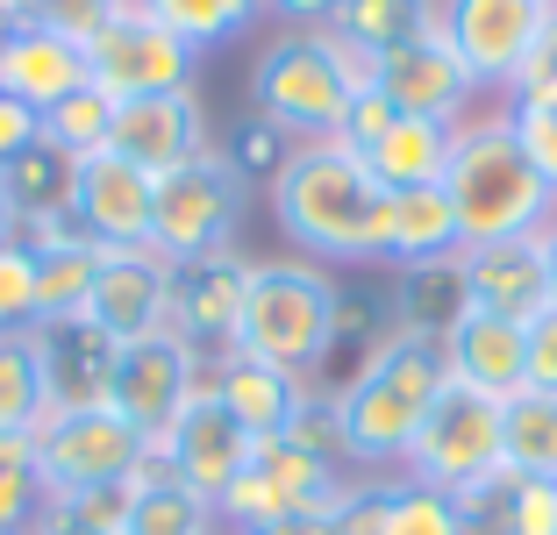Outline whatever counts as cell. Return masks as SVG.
Returning a JSON list of instances; mask_svg holds the SVG:
<instances>
[{"mask_svg":"<svg viewBox=\"0 0 557 535\" xmlns=\"http://www.w3.org/2000/svg\"><path fill=\"white\" fill-rule=\"evenodd\" d=\"M264 200H272V222L294 244V258L379 264V250H386V186L336 136L329 144H294V158L278 164Z\"/></svg>","mask_w":557,"mask_h":535,"instance_id":"obj_1","label":"cell"},{"mask_svg":"<svg viewBox=\"0 0 557 535\" xmlns=\"http://www.w3.org/2000/svg\"><path fill=\"white\" fill-rule=\"evenodd\" d=\"M450 386V364H443V343L429 336H394L364 357L344 386H322L329 407H336V436H344V464H364V471H408L414 457V436H422L429 407L443 400Z\"/></svg>","mask_w":557,"mask_h":535,"instance_id":"obj_2","label":"cell"},{"mask_svg":"<svg viewBox=\"0 0 557 535\" xmlns=\"http://www.w3.org/2000/svg\"><path fill=\"white\" fill-rule=\"evenodd\" d=\"M443 194L458 214L465 244H508V236H543L557 222V194L536 178V164L515 144V114L508 100L472 122H458V144H450V172H443Z\"/></svg>","mask_w":557,"mask_h":535,"instance_id":"obj_3","label":"cell"},{"mask_svg":"<svg viewBox=\"0 0 557 535\" xmlns=\"http://www.w3.org/2000/svg\"><path fill=\"white\" fill-rule=\"evenodd\" d=\"M358 94L364 65L336 43V29H278L250 65V114L294 144H329Z\"/></svg>","mask_w":557,"mask_h":535,"instance_id":"obj_4","label":"cell"},{"mask_svg":"<svg viewBox=\"0 0 557 535\" xmlns=\"http://www.w3.org/2000/svg\"><path fill=\"white\" fill-rule=\"evenodd\" d=\"M329 328H336V272H329V264H314V258H250L236 357H258V364H278V372L322 386Z\"/></svg>","mask_w":557,"mask_h":535,"instance_id":"obj_5","label":"cell"},{"mask_svg":"<svg viewBox=\"0 0 557 535\" xmlns=\"http://www.w3.org/2000/svg\"><path fill=\"white\" fill-rule=\"evenodd\" d=\"M508 471V443H500V400L472 386H443V400L429 407L422 436H414V457H408V478L414 486H436L450 500H472L486 493L493 478Z\"/></svg>","mask_w":557,"mask_h":535,"instance_id":"obj_6","label":"cell"},{"mask_svg":"<svg viewBox=\"0 0 557 535\" xmlns=\"http://www.w3.org/2000/svg\"><path fill=\"white\" fill-rule=\"evenodd\" d=\"M250 208V178L236 172L222 150H200L194 164L158 178V208H150V250H164L172 264L200 258V250L236 244V222Z\"/></svg>","mask_w":557,"mask_h":535,"instance_id":"obj_7","label":"cell"},{"mask_svg":"<svg viewBox=\"0 0 557 535\" xmlns=\"http://www.w3.org/2000/svg\"><path fill=\"white\" fill-rule=\"evenodd\" d=\"M350 478H336L329 457H314L308 443L294 436H264L250 450V464L236 471V486L214 500L222 528L244 535V528H264V521H286V514H329V507L344 500Z\"/></svg>","mask_w":557,"mask_h":535,"instance_id":"obj_8","label":"cell"},{"mask_svg":"<svg viewBox=\"0 0 557 535\" xmlns=\"http://www.w3.org/2000/svg\"><path fill=\"white\" fill-rule=\"evenodd\" d=\"M36 457H44V486L50 500L72 493H100V486H129L144 471L150 443L122 422L115 407H65L36 428Z\"/></svg>","mask_w":557,"mask_h":535,"instance_id":"obj_9","label":"cell"},{"mask_svg":"<svg viewBox=\"0 0 557 535\" xmlns=\"http://www.w3.org/2000/svg\"><path fill=\"white\" fill-rule=\"evenodd\" d=\"M86 72L108 100H150V94H186L200 79V50L186 36H172L164 22H150L144 8H122L108 29L86 36Z\"/></svg>","mask_w":557,"mask_h":535,"instance_id":"obj_10","label":"cell"},{"mask_svg":"<svg viewBox=\"0 0 557 535\" xmlns=\"http://www.w3.org/2000/svg\"><path fill=\"white\" fill-rule=\"evenodd\" d=\"M200 372H208V357H200L186 336H172V328H164V336H144V343H122L108 407H115L150 450H164V436L180 428V414L200 393Z\"/></svg>","mask_w":557,"mask_h":535,"instance_id":"obj_11","label":"cell"},{"mask_svg":"<svg viewBox=\"0 0 557 535\" xmlns=\"http://www.w3.org/2000/svg\"><path fill=\"white\" fill-rule=\"evenodd\" d=\"M364 79H372V94L386 100L394 114H414V122H472L479 94L486 86L472 79V65H465L458 50H450V36H422V43H400L386 50V58H372L364 65Z\"/></svg>","mask_w":557,"mask_h":535,"instance_id":"obj_12","label":"cell"},{"mask_svg":"<svg viewBox=\"0 0 557 535\" xmlns=\"http://www.w3.org/2000/svg\"><path fill=\"white\" fill-rule=\"evenodd\" d=\"M543 22H550V0H443L436 29L450 36V50L472 65L486 94H508L522 58L536 50Z\"/></svg>","mask_w":557,"mask_h":535,"instance_id":"obj_13","label":"cell"},{"mask_svg":"<svg viewBox=\"0 0 557 535\" xmlns=\"http://www.w3.org/2000/svg\"><path fill=\"white\" fill-rule=\"evenodd\" d=\"M150 208H158V178L144 164L115 158V150L79 158V172H72V222H79L86 244L144 250L150 244Z\"/></svg>","mask_w":557,"mask_h":535,"instance_id":"obj_14","label":"cell"},{"mask_svg":"<svg viewBox=\"0 0 557 535\" xmlns=\"http://www.w3.org/2000/svg\"><path fill=\"white\" fill-rule=\"evenodd\" d=\"M244 286L250 258L236 244L200 250V258L172 264V336H186L200 357L236 350V322H244Z\"/></svg>","mask_w":557,"mask_h":535,"instance_id":"obj_15","label":"cell"},{"mask_svg":"<svg viewBox=\"0 0 557 535\" xmlns=\"http://www.w3.org/2000/svg\"><path fill=\"white\" fill-rule=\"evenodd\" d=\"M458 278H465V308H493V314H515V322H536L557 300L550 228L543 236H508V244H465Z\"/></svg>","mask_w":557,"mask_h":535,"instance_id":"obj_16","label":"cell"},{"mask_svg":"<svg viewBox=\"0 0 557 535\" xmlns=\"http://www.w3.org/2000/svg\"><path fill=\"white\" fill-rule=\"evenodd\" d=\"M108 150L144 164L150 178H164V172H180V164H194L200 150H214L208 108H200L194 86H186V94H150V100H115V136H108Z\"/></svg>","mask_w":557,"mask_h":535,"instance_id":"obj_17","label":"cell"},{"mask_svg":"<svg viewBox=\"0 0 557 535\" xmlns=\"http://www.w3.org/2000/svg\"><path fill=\"white\" fill-rule=\"evenodd\" d=\"M100 328L115 343H144V336H164L172 328V258L164 250H108L94 278V300H86Z\"/></svg>","mask_w":557,"mask_h":535,"instance_id":"obj_18","label":"cell"},{"mask_svg":"<svg viewBox=\"0 0 557 535\" xmlns=\"http://www.w3.org/2000/svg\"><path fill=\"white\" fill-rule=\"evenodd\" d=\"M443 364H450L458 386L508 407L515 393H529V322L493 314V308H465L450 322V336H443Z\"/></svg>","mask_w":557,"mask_h":535,"instance_id":"obj_19","label":"cell"},{"mask_svg":"<svg viewBox=\"0 0 557 535\" xmlns=\"http://www.w3.org/2000/svg\"><path fill=\"white\" fill-rule=\"evenodd\" d=\"M200 386L230 407V414H236V422H244L258 443H264V436H294V422L314 407V393H322L314 378H294V372H278V364H258V357H236V350L208 357Z\"/></svg>","mask_w":557,"mask_h":535,"instance_id":"obj_20","label":"cell"},{"mask_svg":"<svg viewBox=\"0 0 557 535\" xmlns=\"http://www.w3.org/2000/svg\"><path fill=\"white\" fill-rule=\"evenodd\" d=\"M36 357H44V386H50V414L65 407H108L115 386V357L122 343L94 322V314H65V322H36Z\"/></svg>","mask_w":557,"mask_h":535,"instance_id":"obj_21","label":"cell"},{"mask_svg":"<svg viewBox=\"0 0 557 535\" xmlns=\"http://www.w3.org/2000/svg\"><path fill=\"white\" fill-rule=\"evenodd\" d=\"M250 450H258V436H250L244 422H236L230 407L214 400L208 386L194 393V407H186L180 414V428H172V436H164V464L180 471L186 486L194 493H208V500H222V493L236 486V471L250 464Z\"/></svg>","mask_w":557,"mask_h":535,"instance_id":"obj_22","label":"cell"},{"mask_svg":"<svg viewBox=\"0 0 557 535\" xmlns=\"http://www.w3.org/2000/svg\"><path fill=\"white\" fill-rule=\"evenodd\" d=\"M79 86H94L86 72V43L58 36L50 22H15V29H0V94H15L22 108H58L72 100Z\"/></svg>","mask_w":557,"mask_h":535,"instance_id":"obj_23","label":"cell"},{"mask_svg":"<svg viewBox=\"0 0 557 535\" xmlns=\"http://www.w3.org/2000/svg\"><path fill=\"white\" fill-rule=\"evenodd\" d=\"M122 535H222V514H214L208 493H194L180 471L150 450L144 471H136V486H129Z\"/></svg>","mask_w":557,"mask_h":535,"instance_id":"obj_24","label":"cell"},{"mask_svg":"<svg viewBox=\"0 0 557 535\" xmlns=\"http://www.w3.org/2000/svg\"><path fill=\"white\" fill-rule=\"evenodd\" d=\"M458 214H450V194L443 186H400L386 194V250L379 264L400 272V264H429V258H458Z\"/></svg>","mask_w":557,"mask_h":535,"instance_id":"obj_25","label":"cell"},{"mask_svg":"<svg viewBox=\"0 0 557 535\" xmlns=\"http://www.w3.org/2000/svg\"><path fill=\"white\" fill-rule=\"evenodd\" d=\"M450 144H458L450 122H414V114H394L386 136H372L358 158H364V172H372L386 194H400V186H443V172H450Z\"/></svg>","mask_w":557,"mask_h":535,"instance_id":"obj_26","label":"cell"},{"mask_svg":"<svg viewBox=\"0 0 557 535\" xmlns=\"http://www.w3.org/2000/svg\"><path fill=\"white\" fill-rule=\"evenodd\" d=\"M443 22V0H344L336 8V43L358 58V65H372V58H386V50L400 43H422V36H436Z\"/></svg>","mask_w":557,"mask_h":535,"instance_id":"obj_27","label":"cell"},{"mask_svg":"<svg viewBox=\"0 0 557 535\" xmlns=\"http://www.w3.org/2000/svg\"><path fill=\"white\" fill-rule=\"evenodd\" d=\"M386 300H394V328L443 343V336H450V322L465 314V278H458V258L400 264V272L386 278Z\"/></svg>","mask_w":557,"mask_h":535,"instance_id":"obj_28","label":"cell"},{"mask_svg":"<svg viewBox=\"0 0 557 535\" xmlns=\"http://www.w3.org/2000/svg\"><path fill=\"white\" fill-rule=\"evenodd\" d=\"M100 264H108V250H100V244H86V236H65V244L36 250V308H44V322L86 314Z\"/></svg>","mask_w":557,"mask_h":535,"instance_id":"obj_29","label":"cell"},{"mask_svg":"<svg viewBox=\"0 0 557 535\" xmlns=\"http://www.w3.org/2000/svg\"><path fill=\"white\" fill-rule=\"evenodd\" d=\"M150 22H164L172 36H186L194 50H214V43H236L244 29H258L272 8L264 0H136Z\"/></svg>","mask_w":557,"mask_h":535,"instance_id":"obj_30","label":"cell"},{"mask_svg":"<svg viewBox=\"0 0 557 535\" xmlns=\"http://www.w3.org/2000/svg\"><path fill=\"white\" fill-rule=\"evenodd\" d=\"M500 443H508V471L557 478V393H515L500 407Z\"/></svg>","mask_w":557,"mask_h":535,"instance_id":"obj_31","label":"cell"},{"mask_svg":"<svg viewBox=\"0 0 557 535\" xmlns=\"http://www.w3.org/2000/svg\"><path fill=\"white\" fill-rule=\"evenodd\" d=\"M50 422V386H44V357L36 336H0V428H36Z\"/></svg>","mask_w":557,"mask_h":535,"instance_id":"obj_32","label":"cell"},{"mask_svg":"<svg viewBox=\"0 0 557 535\" xmlns=\"http://www.w3.org/2000/svg\"><path fill=\"white\" fill-rule=\"evenodd\" d=\"M50 507V486H44V457H36V436L22 428H0V528L29 535Z\"/></svg>","mask_w":557,"mask_h":535,"instance_id":"obj_33","label":"cell"},{"mask_svg":"<svg viewBox=\"0 0 557 535\" xmlns=\"http://www.w3.org/2000/svg\"><path fill=\"white\" fill-rule=\"evenodd\" d=\"M108 136H115V100L100 94V86H79L72 100H58V108H44V144L58 150V158H100L108 150Z\"/></svg>","mask_w":557,"mask_h":535,"instance_id":"obj_34","label":"cell"},{"mask_svg":"<svg viewBox=\"0 0 557 535\" xmlns=\"http://www.w3.org/2000/svg\"><path fill=\"white\" fill-rule=\"evenodd\" d=\"M386 535H479V528L465 521V507L450 500V493L400 478V486H394V514H386Z\"/></svg>","mask_w":557,"mask_h":535,"instance_id":"obj_35","label":"cell"},{"mask_svg":"<svg viewBox=\"0 0 557 535\" xmlns=\"http://www.w3.org/2000/svg\"><path fill=\"white\" fill-rule=\"evenodd\" d=\"M44 322L36 308V250L22 236H0V336H29Z\"/></svg>","mask_w":557,"mask_h":535,"instance_id":"obj_36","label":"cell"},{"mask_svg":"<svg viewBox=\"0 0 557 535\" xmlns=\"http://www.w3.org/2000/svg\"><path fill=\"white\" fill-rule=\"evenodd\" d=\"M214 150H222V158H230L236 172L250 178V186H272V178H278V164L294 158V136H278L272 122H264V114H244V122H236V129L222 136Z\"/></svg>","mask_w":557,"mask_h":535,"instance_id":"obj_37","label":"cell"},{"mask_svg":"<svg viewBox=\"0 0 557 535\" xmlns=\"http://www.w3.org/2000/svg\"><path fill=\"white\" fill-rule=\"evenodd\" d=\"M394 486H400V478H350L344 500L329 507V528H336V535H386V514H394Z\"/></svg>","mask_w":557,"mask_h":535,"instance_id":"obj_38","label":"cell"},{"mask_svg":"<svg viewBox=\"0 0 557 535\" xmlns=\"http://www.w3.org/2000/svg\"><path fill=\"white\" fill-rule=\"evenodd\" d=\"M508 108H543V114H557V8H550V22H543L536 50L522 58V72H515Z\"/></svg>","mask_w":557,"mask_h":535,"instance_id":"obj_39","label":"cell"},{"mask_svg":"<svg viewBox=\"0 0 557 535\" xmlns=\"http://www.w3.org/2000/svg\"><path fill=\"white\" fill-rule=\"evenodd\" d=\"M129 0H36V22H50L58 36H72V43H86L94 29H108V22L122 15Z\"/></svg>","mask_w":557,"mask_h":535,"instance_id":"obj_40","label":"cell"},{"mask_svg":"<svg viewBox=\"0 0 557 535\" xmlns=\"http://www.w3.org/2000/svg\"><path fill=\"white\" fill-rule=\"evenodd\" d=\"M515 114V144H522V158L536 164V178L557 194V114L543 108H508Z\"/></svg>","mask_w":557,"mask_h":535,"instance_id":"obj_41","label":"cell"},{"mask_svg":"<svg viewBox=\"0 0 557 535\" xmlns=\"http://www.w3.org/2000/svg\"><path fill=\"white\" fill-rule=\"evenodd\" d=\"M36 144H44V114L22 108L15 94H0V172H8L22 150H36Z\"/></svg>","mask_w":557,"mask_h":535,"instance_id":"obj_42","label":"cell"},{"mask_svg":"<svg viewBox=\"0 0 557 535\" xmlns=\"http://www.w3.org/2000/svg\"><path fill=\"white\" fill-rule=\"evenodd\" d=\"M529 393H557V300L529 322Z\"/></svg>","mask_w":557,"mask_h":535,"instance_id":"obj_43","label":"cell"},{"mask_svg":"<svg viewBox=\"0 0 557 535\" xmlns=\"http://www.w3.org/2000/svg\"><path fill=\"white\" fill-rule=\"evenodd\" d=\"M264 8H272V15L286 22V29H329L344 0H264Z\"/></svg>","mask_w":557,"mask_h":535,"instance_id":"obj_44","label":"cell"},{"mask_svg":"<svg viewBox=\"0 0 557 535\" xmlns=\"http://www.w3.org/2000/svg\"><path fill=\"white\" fill-rule=\"evenodd\" d=\"M29 535H115V528H94V521H79L65 500H50V507H44V521H36Z\"/></svg>","mask_w":557,"mask_h":535,"instance_id":"obj_45","label":"cell"},{"mask_svg":"<svg viewBox=\"0 0 557 535\" xmlns=\"http://www.w3.org/2000/svg\"><path fill=\"white\" fill-rule=\"evenodd\" d=\"M244 535H336L329 514H286V521H264V528H244Z\"/></svg>","mask_w":557,"mask_h":535,"instance_id":"obj_46","label":"cell"},{"mask_svg":"<svg viewBox=\"0 0 557 535\" xmlns=\"http://www.w3.org/2000/svg\"><path fill=\"white\" fill-rule=\"evenodd\" d=\"M8 15H15V22H36V0H8Z\"/></svg>","mask_w":557,"mask_h":535,"instance_id":"obj_47","label":"cell"},{"mask_svg":"<svg viewBox=\"0 0 557 535\" xmlns=\"http://www.w3.org/2000/svg\"><path fill=\"white\" fill-rule=\"evenodd\" d=\"M0 236H15V208H8V194H0Z\"/></svg>","mask_w":557,"mask_h":535,"instance_id":"obj_48","label":"cell"},{"mask_svg":"<svg viewBox=\"0 0 557 535\" xmlns=\"http://www.w3.org/2000/svg\"><path fill=\"white\" fill-rule=\"evenodd\" d=\"M550 278H557V222H550Z\"/></svg>","mask_w":557,"mask_h":535,"instance_id":"obj_49","label":"cell"},{"mask_svg":"<svg viewBox=\"0 0 557 535\" xmlns=\"http://www.w3.org/2000/svg\"><path fill=\"white\" fill-rule=\"evenodd\" d=\"M0 29H15V15H8V0H0Z\"/></svg>","mask_w":557,"mask_h":535,"instance_id":"obj_50","label":"cell"},{"mask_svg":"<svg viewBox=\"0 0 557 535\" xmlns=\"http://www.w3.org/2000/svg\"><path fill=\"white\" fill-rule=\"evenodd\" d=\"M0 535H15V528H0Z\"/></svg>","mask_w":557,"mask_h":535,"instance_id":"obj_51","label":"cell"},{"mask_svg":"<svg viewBox=\"0 0 557 535\" xmlns=\"http://www.w3.org/2000/svg\"><path fill=\"white\" fill-rule=\"evenodd\" d=\"M550 8H557V0H550Z\"/></svg>","mask_w":557,"mask_h":535,"instance_id":"obj_52","label":"cell"}]
</instances>
